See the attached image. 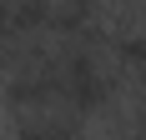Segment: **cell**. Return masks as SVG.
I'll return each instance as SVG.
<instances>
[{
    "mask_svg": "<svg viewBox=\"0 0 146 140\" xmlns=\"http://www.w3.org/2000/svg\"><path fill=\"white\" fill-rule=\"evenodd\" d=\"M15 140H86V125L71 110H35V115H20Z\"/></svg>",
    "mask_w": 146,
    "mask_h": 140,
    "instance_id": "6da1fadb",
    "label": "cell"
},
{
    "mask_svg": "<svg viewBox=\"0 0 146 140\" xmlns=\"http://www.w3.org/2000/svg\"><path fill=\"white\" fill-rule=\"evenodd\" d=\"M106 50L116 55V70H126L131 80L146 75V35H141V30H131V35H111Z\"/></svg>",
    "mask_w": 146,
    "mask_h": 140,
    "instance_id": "7a4b0ae2",
    "label": "cell"
},
{
    "mask_svg": "<svg viewBox=\"0 0 146 140\" xmlns=\"http://www.w3.org/2000/svg\"><path fill=\"white\" fill-rule=\"evenodd\" d=\"M126 140H146V115H141V120L131 125V135H126Z\"/></svg>",
    "mask_w": 146,
    "mask_h": 140,
    "instance_id": "3957f363",
    "label": "cell"
},
{
    "mask_svg": "<svg viewBox=\"0 0 146 140\" xmlns=\"http://www.w3.org/2000/svg\"><path fill=\"white\" fill-rule=\"evenodd\" d=\"M5 70H10V65H5V55H0V80H5Z\"/></svg>",
    "mask_w": 146,
    "mask_h": 140,
    "instance_id": "277c9868",
    "label": "cell"
},
{
    "mask_svg": "<svg viewBox=\"0 0 146 140\" xmlns=\"http://www.w3.org/2000/svg\"><path fill=\"white\" fill-rule=\"evenodd\" d=\"M136 85H141V100H146V75H141V80H136Z\"/></svg>",
    "mask_w": 146,
    "mask_h": 140,
    "instance_id": "5b68a950",
    "label": "cell"
}]
</instances>
